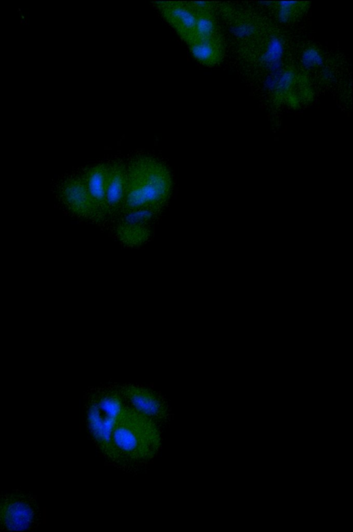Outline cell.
Listing matches in <instances>:
<instances>
[{"label":"cell","mask_w":353,"mask_h":532,"mask_svg":"<svg viewBox=\"0 0 353 532\" xmlns=\"http://www.w3.org/2000/svg\"><path fill=\"white\" fill-rule=\"evenodd\" d=\"M297 2L291 1H282L279 2V18L282 22H286L290 18L292 7Z\"/></svg>","instance_id":"obj_12"},{"label":"cell","mask_w":353,"mask_h":532,"mask_svg":"<svg viewBox=\"0 0 353 532\" xmlns=\"http://www.w3.org/2000/svg\"><path fill=\"white\" fill-rule=\"evenodd\" d=\"M283 44L278 37H272L263 55V59L267 63L274 64L279 62L283 56Z\"/></svg>","instance_id":"obj_10"},{"label":"cell","mask_w":353,"mask_h":532,"mask_svg":"<svg viewBox=\"0 0 353 532\" xmlns=\"http://www.w3.org/2000/svg\"><path fill=\"white\" fill-rule=\"evenodd\" d=\"M125 184V164L119 161L107 164L105 204L108 215L121 210Z\"/></svg>","instance_id":"obj_6"},{"label":"cell","mask_w":353,"mask_h":532,"mask_svg":"<svg viewBox=\"0 0 353 532\" xmlns=\"http://www.w3.org/2000/svg\"><path fill=\"white\" fill-rule=\"evenodd\" d=\"M60 193L63 202L73 213L85 217H97L82 175L65 180L61 187Z\"/></svg>","instance_id":"obj_5"},{"label":"cell","mask_w":353,"mask_h":532,"mask_svg":"<svg viewBox=\"0 0 353 532\" xmlns=\"http://www.w3.org/2000/svg\"><path fill=\"white\" fill-rule=\"evenodd\" d=\"M172 179L168 168L155 158L136 157L125 165L124 196L120 211L160 209L169 198Z\"/></svg>","instance_id":"obj_2"},{"label":"cell","mask_w":353,"mask_h":532,"mask_svg":"<svg viewBox=\"0 0 353 532\" xmlns=\"http://www.w3.org/2000/svg\"><path fill=\"white\" fill-rule=\"evenodd\" d=\"M106 175L105 163L90 167L82 175L98 218L108 215L105 204Z\"/></svg>","instance_id":"obj_7"},{"label":"cell","mask_w":353,"mask_h":532,"mask_svg":"<svg viewBox=\"0 0 353 532\" xmlns=\"http://www.w3.org/2000/svg\"><path fill=\"white\" fill-rule=\"evenodd\" d=\"M148 230L143 224L121 223L117 230L121 240L129 246H137L143 243L148 236Z\"/></svg>","instance_id":"obj_8"},{"label":"cell","mask_w":353,"mask_h":532,"mask_svg":"<svg viewBox=\"0 0 353 532\" xmlns=\"http://www.w3.org/2000/svg\"><path fill=\"white\" fill-rule=\"evenodd\" d=\"M193 56L201 62H210L214 56V48L210 40L202 41L190 46Z\"/></svg>","instance_id":"obj_9"},{"label":"cell","mask_w":353,"mask_h":532,"mask_svg":"<svg viewBox=\"0 0 353 532\" xmlns=\"http://www.w3.org/2000/svg\"><path fill=\"white\" fill-rule=\"evenodd\" d=\"M159 444L158 424L124 400L112 428L108 457L119 463L137 464L152 457Z\"/></svg>","instance_id":"obj_1"},{"label":"cell","mask_w":353,"mask_h":532,"mask_svg":"<svg viewBox=\"0 0 353 532\" xmlns=\"http://www.w3.org/2000/svg\"><path fill=\"white\" fill-rule=\"evenodd\" d=\"M39 517L38 505L31 495L12 493L0 497V529L28 530L37 525Z\"/></svg>","instance_id":"obj_3"},{"label":"cell","mask_w":353,"mask_h":532,"mask_svg":"<svg viewBox=\"0 0 353 532\" xmlns=\"http://www.w3.org/2000/svg\"><path fill=\"white\" fill-rule=\"evenodd\" d=\"M233 31L238 36H245L251 32L252 28L250 26H241L233 28Z\"/></svg>","instance_id":"obj_13"},{"label":"cell","mask_w":353,"mask_h":532,"mask_svg":"<svg viewBox=\"0 0 353 532\" xmlns=\"http://www.w3.org/2000/svg\"><path fill=\"white\" fill-rule=\"evenodd\" d=\"M125 402L157 424L168 415V405L163 396L151 387L141 384H117Z\"/></svg>","instance_id":"obj_4"},{"label":"cell","mask_w":353,"mask_h":532,"mask_svg":"<svg viewBox=\"0 0 353 532\" xmlns=\"http://www.w3.org/2000/svg\"><path fill=\"white\" fill-rule=\"evenodd\" d=\"M302 63L307 68H314L321 66L323 63V59L318 50L314 48H309L303 53Z\"/></svg>","instance_id":"obj_11"}]
</instances>
